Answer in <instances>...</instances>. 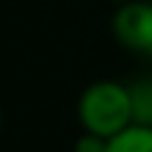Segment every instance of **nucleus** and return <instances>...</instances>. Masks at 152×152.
<instances>
[{
  "label": "nucleus",
  "instance_id": "1",
  "mask_svg": "<svg viewBox=\"0 0 152 152\" xmlns=\"http://www.w3.org/2000/svg\"><path fill=\"white\" fill-rule=\"evenodd\" d=\"M79 118L87 132L102 138H113L135 118L132 90L115 82H96L82 93L79 102Z\"/></svg>",
  "mask_w": 152,
  "mask_h": 152
},
{
  "label": "nucleus",
  "instance_id": "2",
  "mask_svg": "<svg viewBox=\"0 0 152 152\" xmlns=\"http://www.w3.org/2000/svg\"><path fill=\"white\" fill-rule=\"evenodd\" d=\"M113 31L135 54L152 56V3H127L115 11Z\"/></svg>",
  "mask_w": 152,
  "mask_h": 152
},
{
  "label": "nucleus",
  "instance_id": "3",
  "mask_svg": "<svg viewBox=\"0 0 152 152\" xmlns=\"http://www.w3.org/2000/svg\"><path fill=\"white\" fill-rule=\"evenodd\" d=\"M107 152H152V124L124 127L107 138Z\"/></svg>",
  "mask_w": 152,
  "mask_h": 152
},
{
  "label": "nucleus",
  "instance_id": "4",
  "mask_svg": "<svg viewBox=\"0 0 152 152\" xmlns=\"http://www.w3.org/2000/svg\"><path fill=\"white\" fill-rule=\"evenodd\" d=\"M76 152H107V138L87 132L85 138H79V141H76Z\"/></svg>",
  "mask_w": 152,
  "mask_h": 152
}]
</instances>
